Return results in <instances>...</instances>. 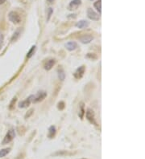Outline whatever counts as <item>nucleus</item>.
Returning a JSON list of instances; mask_svg holds the SVG:
<instances>
[{
	"instance_id": "6",
	"label": "nucleus",
	"mask_w": 145,
	"mask_h": 159,
	"mask_svg": "<svg viewBox=\"0 0 145 159\" xmlns=\"http://www.w3.org/2000/svg\"><path fill=\"white\" fill-rule=\"evenodd\" d=\"M47 97V92H44V91H40L39 92L36 96H34L33 102H40V101H42V100L45 99V97Z\"/></svg>"
},
{
	"instance_id": "10",
	"label": "nucleus",
	"mask_w": 145,
	"mask_h": 159,
	"mask_svg": "<svg viewBox=\"0 0 145 159\" xmlns=\"http://www.w3.org/2000/svg\"><path fill=\"white\" fill-rule=\"evenodd\" d=\"M56 64V60L54 59H51L44 64V69L47 70V71H49V70L52 69V68Z\"/></svg>"
},
{
	"instance_id": "13",
	"label": "nucleus",
	"mask_w": 145,
	"mask_h": 159,
	"mask_svg": "<svg viewBox=\"0 0 145 159\" xmlns=\"http://www.w3.org/2000/svg\"><path fill=\"white\" fill-rule=\"evenodd\" d=\"M56 132H57L56 127H55L54 126H50L49 129V133H48V137L50 139L53 138L55 135H56Z\"/></svg>"
},
{
	"instance_id": "12",
	"label": "nucleus",
	"mask_w": 145,
	"mask_h": 159,
	"mask_svg": "<svg viewBox=\"0 0 145 159\" xmlns=\"http://www.w3.org/2000/svg\"><path fill=\"white\" fill-rule=\"evenodd\" d=\"M65 48H66V49L69 50V51H73V50H75V49L78 48V44L74 41L68 42L67 44H65Z\"/></svg>"
},
{
	"instance_id": "24",
	"label": "nucleus",
	"mask_w": 145,
	"mask_h": 159,
	"mask_svg": "<svg viewBox=\"0 0 145 159\" xmlns=\"http://www.w3.org/2000/svg\"><path fill=\"white\" fill-rule=\"evenodd\" d=\"M16 97H14L10 104V109H12V108H13V106H14L13 105H14V103H16Z\"/></svg>"
},
{
	"instance_id": "8",
	"label": "nucleus",
	"mask_w": 145,
	"mask_h": 159,
	"mask_svg": "<svg viewBox=\"0 0 145 159\" xmlns=\"http://www.w3.org/2000/svg\"><path fill=\"white\" fill-rule=\"evenodd\" d=\"M84 73H85V67L81 66L78 68H77L75 72L73 73V77H75L76 79L79 80L81 78H82V77L84 76Z\"/></svg>"
},
{
	"instance_id": "1",
	"label": "nucleus",
	"mask_w": 145,
	"mask_h": 159,
	"mask_svg": "<svg viewBox=\"0 0 145 159\" xmlns=\"http://www.w3.org/2000/svg\"><path fill=\"white\" fill-rule=\"evenodd\" d=\"M16 137V133H15V130L13 129H11L10 130L8 131L6 136L4 137L3 141H2V145H7V144L10 143V141H12Z\"/></svg>"
},
{
	"instance_id": "17",
	"label": "nucleus",
	"mask_w": 145,
	"mask_h": 159,
	"mask_svg": "<svg viewBox=\"0 0 145 159\" xmlns=\"http://www.w3.org/2000/svg\"><path fill=\"white\" fill-rule=\"evenodd\" d=\"M10 151V148H6V149H3L0 150V158H3V157L7 156Z\"/></svg>"
},
{
	"instance_id": "4",
	"label": "nucleus",
	"mask_w": 145,
	"mask_h": 159,
	"mask_svg": "<svg viewBox=\"0 0 145 159\" xmlns=\"http://www.w3.org/2000/svg\"><path fill=\"white\" fill-rule=\"evenodd\" d=\"M87 16H88V18L90 19H91V20H99V15H98L92 8H88V9H87Z\"/></svg>"
},
{
	"instance_id": "11",
	"label": "nucleus",
	"mask_w": 145,
	"mask_h": 159,
	"mask_svg": "<svg viewBox=\"0 0 145 159\" xmlns=\"http://www.w3.org/2000/svg\"><path fill=\"white\" fill-rule=\"evenodd\" d=\"M89 25H90V23L86 20H80L76 23V27L79 29L86 28V27H88Z\"/></svg>"
},
{
	"instance_id": "3",
	"label": "nucleus",
	"mask_w": 145,
	"mask_h": 159,
	"mask_svg": "<svg viewBox=\"0 0 145 159\" xmlns=\"http://www.w3.org/2000/svg\"><path fill=\"white\" fill-rule=\"evenodd\" d=\"M34 99V96H30L28 98H27L26 100H23V101H21V102L19 103V108H27V107H28L30 104H31L32 101H33Z\"/></svg>"
},
{
	"instance_id": "23",
	"label": "nucleus",
	"mask_w": 145,
	"mask_h": 159,
	"mask_svg": "<svg viewBox=\"0 0 145 159\" xmlns=\"http://www.w3.org/2000/svg\"><path fill=\"white\" fill-rule=\"evenodd\" d=\"M3 40H4V36H3V33L0 31V49H1L2 46H3Z\"/></svg>"
},
{
	"instance_id": "20",
	"label": "nucleus",
	"mask_w": 145,
	"mask_h": 159,
	"mask_svg": "<svg viewBox=\"0 0 145 159\" xmlns=\"http://www.w3.org/2000/svg\"><path fill=\"white\" fill-rule=\"evenodd\" d=\"M36 46L31 47V48L29 50V51L28 52V55H27V57H28V58H31V57L33 56L34 52L36 51Z\"/></svg>"
},
{
	"instance_id": "21",
	"label": "nucleus",
	"mask_w": 145,
	"mask_h": 159,
	"mask_svg": "<svg viewBox=\"0 0 145 159\" xmlns=\"http://www.w3.org/2000/svg\"><path fill=\"white\" fill-rule=\"evenodd\" d=\"M47 12H48V17H47V21H49L51 16H52V13H53V9L51 7H49L48 10H47Z\"/></svg>"
},
{
	"instance_id": "25",
	"label": "nucleus",
	"mask_w": 145,
	"mask_h": 159,
	"mask_svg": "<svg viewBox=\"0 0 145 159\" xmlns=\"http://www.w3.org/2000/svg\"><path fill=\"white\" fill-rule=\"evenodd\" d=\"M55 0H47V2L49 3V4H52V3H54Z\"/></svg>"
},
{
	"instance_id": "18",
	"label": "nucleus",
	"mask_w": 145,
	"mask_h": 159,
	"mask_svg": "<svg viewBox=\"0 0 145 159\" xmlns=\"http://www.w3.org/2000/svg\"><path fill=\"white\" fill-rule=\"evenodd\" d=\"M84 114H85V110H84V104H83V103H81L80 108H79V113H78V115H79L81 119H82L83 117H84Z\"/></svg>"
},
{
	"instance_id": "9",
	"label": "nucleus",
	"mask_w": 145,
	"mask_h": 159,
	"mask_svg": "<svg viewBox=\"0 0 145 159\" xmlns=\"http://www.w3.org/2000/svg\"><path fill=\"white\" fill-rule=\"evenodd\" d=\"M93 39V37L92 36H90V35H86V36H83L82 37H81L79 39L81 43H82L84 44H90L92 40Z\"/></svg>"
},
{
	"instance_id": "7",
	"label": "nucleus",
	"mask_w": 145,
	"mask_h": 159,
	"mask_svg": "<svg viewBox=\"0 0 145 159\" xmlns=\"http://www.w3.org/2000/svg\"><path fill=\"white\" fill-rule=\"evenodd\" d=\"M81 4V0H72L68 6V9L70 10H75Z\"/></svg>"
},
{
	"instance_id": "26",
	"label": "nucleus",
	"mask_w": 145,
	"mask_h": 159,
	"mask_svg": "<svg viewBox=\"0 0 145 159\" xmlns=\"http://www.w3.org/2000/svg\"><path fill=\"white\" fill-rule=\"evenodd\" d=\"M7 0H0V5H2V4H3V3H5Z\"/></svg>"
},
{
	"instance_id": "5",
	"label": "nucleus",
	"mask_w": 145,
	"mask_h": 159,
	"mask_svg": "<svg viewBox=\"0 0 145 159\" xmlns=\"http://www.w3.org/2000/svg\"><path fill=\"white\" fill-rule=\"evenodd\" d=\"M86 116V118H87V120H88L90 123L94 124L95 126H97V123H96L95 121V118H94V113H93V111L92 110L91 108H88V109H87Z\"/></svg>"
},
{
	"instance_id": "14",
	"label": "nucleus",
	"mask_w": 145,
	"mask_h": 159,
	"mask_svg": "<svg viewBox=\"0 0 145 159\" xmlns=\"http://www.w3.org/2000/svg\"><path fill=\"white\" fill-rule=\"evenodd\" d=\"M57 72H58V77L61 80H64L65 78V71L62 68L60 67L58 68L57 69Z\"/></svg>"
},
{
	"instance_id": "15",
	"label": "nucleus",
	"mask_w": 145,
	"mask_h": 159,
	"mask_svg": "<svg viewBox=\"0 0 145 159\" xmlns=\"http://www.w3.org/2000/svg\"><path fill=\"white\" fill-rule=\"evenodd\" d=\"M93 7H95V9L98 11H99V14L102 13V0H97L94 4H93Z\"/></svg>"
},
{
	"instance_id": "2",
	"label": "nucleus",
	"mask_w": 145,
	"mask_h": 159,
	"mask_svg": "<svg viewBox=\"0 0 145 159\" xmlns=\"http://www.w3.org/2000/svg\"><path fill=\"white\" fill-rule=\"evenodd\" d=\"M8 19L10 22H12L15 24H18V23H20L21 21L20 16L16 11H10L8 14Z\"/></svg>"
},
{
	"instance_id": "19",
	"label": "nucleus",
	"mask_w": 145,
	"mask_h": 159,
	"mask_svg": "<svg viewBox=\"0 0 145 159\" xmlns=\"http://www.w3.org/2000/svg\"><path fill=\"white\" fill-rule=\"evenodd\" d=\"M71 154H72V153H70V152L68 151H59V152H57V153H55L54 154H53V156H62V155H71Z\"/></svg>"
},
{
	"instance_id": "28",
	"label": "nucleus",
	"mask_w": 145,
	"mask_h": 159,
	"mask_svg": "<svg viewBox=\"0 0 145 159\" xmlns=\"http://www.w3.org/2000/svg\"><path fill=\"white\" fill-rule=\"evenodd\" d=\"M83 159H85V158H83Z\"/></svg>"
},
{
	"instance_id": "27",
	"label": "nucleus",
	"mask_w": 145,
	"mask_h": 159,
	"mask_svg": "<svg viewBox=\"0 0 145 159\" xmlns=\"http://www.w3.org/2000/svg\"><path fill=\"white\" fill-rule=\"evenodd\" d=\"M90 1H92V0H90Z\"/></svg>"
},
{
	"instance_id": "16",
	"label": "nucleus",
	"mask_w": 145,
	"mask_h": 159,
	"mask_svg": "<svg viewBox=\"0 0 145 159\" xmlns=\"http://www.w3.org/2000/svg\"><path fill=\"white\" fill-rule=\"evenodd\" d=\"M21 35V30L20 29H18V30H16L15 31V33H14L13 36H12V38H11V41H16L19 38V36Z\"/></svg>"
},
{
	"instance_id": "22",
	"label": "nucleus",
	"mask_w": 145,
	"mask_h": 159,
	"mask_svg": "<svg viewBox=\"0 0 145 159\" xmlns=\"http://www.w3.org/2000/svg\"><path fill=\"white\" fill-rule=\"evenodd\" d=\"M58 108L60 110H63L65 108V102L64 101H60L58 103Z\"/></svg>"
}]
</instances>
